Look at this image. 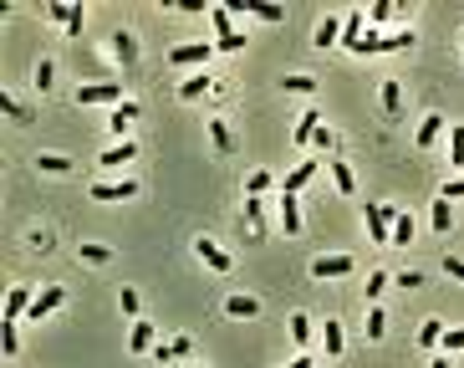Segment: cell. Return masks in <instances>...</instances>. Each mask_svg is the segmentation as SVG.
Masks as SVG:
<instances>
[{"label":"cell","mask_w":464,"mask_h":368,"mask_svg":"<svg viewBox=\"0 0 464 368\" xmlns=\"http://www.w3.org/2000/svg\"><path fill=\"white\" fill-rule=\"evenodd\" d=\"M322 128V113H306L301 123H296V143H312V133Z\"/></svg>","instance_id":"4316f807"},{"label":"cell","mask_w":464,"mask_h":368,"mask_svg":"<svg viewBox=\"0 0 464 368\" xmlns=\"http://www.w3.org/2000/svg\"><path fill=\"white\" fill-rule=\"evenodd\" d=\"M286 328H291V338H296V348H306V338H312L317 328H312V317H306V312H296L291 322H286Z\"/></svg>","instance_id":"ffe728a7"},{"label":"cell","mask_w":464,"mask_h":368,"mask_svg":"<svg viewBox=\"0 0 464 368\" xmlns=\"http://www.w3.org/2000/svg\"><path fill=\"white\" fill-rule=\"evenodd\" d=\"M312 174H317V164H306V159H301V164L291 169V174H286V179H281V194H301V184H306V179H312Z\"/></svg>","instance_id":"4fadbf2b"},{"label":"cell","mask_w":464,"mask_h":368,"mask_svg":"<svg viewBox=\"0 0 464 368\" xmlns=\"http://www.w3.org/2000/svg\"><path fill=\"white\" fill-rule=\"evenodd\" d=\"M286 368H317V363H312V358H306V353H301L296 363H286Z\"/></svg>","instance_id":"c3c4849f"},{"label":"cell","mask_w":464,"mask_h":368,"mask_svg":"<svg viewBox=\"0 0 464 368\" xmlns=\"http://www.w3.org/2000/svg\"><path fill=\"white\" fill-rule=\"evenodd\" d=\"M337 41V16H326L322 26H317V36H312V47H331Z\"/></svg>","instance_id":"d4e9b609"},{"label":"cell","mask_w":464,"mask_h":368,"mask_svg":"<svg viewBox=\"0 0 464 368\" xmlns=\"http://www.w3.org/2000/svg\"><path fill=\"white\" fill-rule=\"evenodd\" d=\"M51 77H56L51 57H41V61H36V88H41V93H51Z\"/></svg>","instance_id":"f1b7e54d"},{"label":"cell","mask_w":464,"mask_h":368,"mask_svg":"<svg viewBox=\"0 0 464 368\" xmlns=\"http://www.w3.org/2000/svg\"><path fill=\"white\" fill-rule=\"evenodd\" d=\"M133 118H138V102H123V107H113V123H107V128H113V133H123Z\"/></svg>","instance_id":"cb8c5ba5"},{"label":"cell","mask_w":464,"mask_h":368,"mask_svg":"<svg viewBox=\"0 0 464 368\" xmlns=\"http://www.w3.org/2000/svg\"><path fill=\"white\" fill-rule=\"evenodd\" d=\"M388 16H393V0H378V6H372V20H378V26H383Z\"/></svg>","instance_id":"bcb514c9"},{"label":"cell","mask_w":464,"mask_h":368,"mask_svg":"<svg viewBox=\"0 0 464 368\" xmlns=\"http://www.w3.org/2000/svg\"><path fill=\"white\" fill-rule=\"evenodd\" d=\"M214 47H219V52H240V47H245V36H240V31H225Z\"/></svg>","instance_id":"74e56055"},{"label":"cell","mask_w":464,"mask_h":368,"mask_svg":"<svg viewBox=\"0 0 464 368\" xmlns=\"http://www.w3.org/2000/svg\"><path fill=\"white\" fill-rule=\"evenodd\" d=\"M281 230L286 235H301V205H296V194H281Z\"/></svg>","instance_id":"9c48e42d"},{"label":"cell","mask_w":464,"mask_h":368,"mask_svg":"<svg viewBox=\"0 0 464 368\" xmlns=\"http://www.w3.org/2000/svg\"><path fill=\"white\" fill-rule=\"evenodd\" d=\"M31 302H36L31 287H11V297H6V322H16L20 312H31Z\"/></svg>","instance_id":"ba28073f"},{"label":"cell","mask_w":464,"mask_h":368,"mask_svg":"<svg viewBox=\"0 0 464 368\" xmlns=\"http://www.w3.org/2000/svg\"><path fill=\"white\" fill-rule=\"evenodd\" d=\"M312 143H317V148H331V128H326V123H322L317 133H312Z\"/></svg>","instance_id":"7dc6e473"},{"label":"cell","mask_w":464,"mask_h":368,"mask_svg":"<svg viewBox=\"0 0 464 368\" xmlns=\"http://www.w3.org/2000/svg\"><path fill=\"white\" fill-rule=\"evenodd\" d=\"M393 281H398V287H429V281L418 276V271H403V276H393Z\"/></svg>","instance_id":"7bdbcfd3"},{"label":"cell","mask_w":464,"mask_h":368,"mask_svg":"<svg viewBox=\"0 0 464 368\" xmlns=\"http://www.w3.org/2000/svg\"><path fill=\"white\" fill-rule=\"evenodd\" d=\"M429 225H434L439 235H449V225H454V200H444V194H439L434 210H429Z\"/></svg>","instance_id":"8fae6325"},{"label":"cell","mask_w":464,"mask_h":368,"mask_svg":"<svg viewBox=\"0 0 464 368\" xmlns=\"http://www.w3.org/2000/svg\"><path fill=\"white\" fill-rule=\"evenodd\" d=\"M352 271V256L342 251V256H317V261H312V276L317 281H337V276H347Z\"/></svg>","instance_id":"3957f363"},{"label":"cell","mask_w":464,"mask_h":368,"mask_svg":"<svg viewBox=\"0 0 464 368\" xmlns=\"http://www.w3.org/2000/svg\"><path fill=\"white\" fill-rule=\"evenodd\" d=\"M342 343H347V338H342V322H322V348H326L331 358H342Z\"/></svg>","instance_id":"9a60e30c"},{"label":"cell","mask_w":464,"mask_h":368,"mask_svg":"<svg viewBox=\"0 0 464 368\" xmlns=\"http://www.w3.org/2000/svg\"><path fill=\"white\" fill-rule=\"evenodd\" d=\"M209 138H214V148H219V154H230V148H235V138H230V128H225V123H219V118H209Z\"/></svg>","instance_id":"603a6c76"},{"label":"cell","mask_w":464,"mask_h":368,"mask_svg":"<svg viewBox=\"0 0 464 368\" xmlns=\"http://www.w3.org/2000/svg\"><path fill=\"white\" fill-rule=\"evenodd\" d=\"M331 179H337V189H342V194H352V184H358V179H352V169H347V164H331Z\"/></svg>","instance_id":"e575fe53"},{"label":"cell","mask_w":464,"mask_h":368,"mask_svg":"<svg viewBox=\"0 0 464 368\" xmlns=\"http://www.w3.org/2000/svg\"><path fill=\"white\" fill-rule=\"evenodd\" d=\"M444 200H464V174H459V179H449V184H444Z\"/></svg>","instance_id":"b9f144b4"},{"label":"cell","mask_w":464,"mask_h":368,"mask_svg":"<svg viewBox=\"0 0 464 368\" xmlns=\"http://www.w3.org/2000/svg\"><path fill=\"white\" fill-rule=\"evenodd\" d=\"M383 287H393V276H388V271H372V276H367V297L378 302V297H383Z\"/></svg>","instance_id":"d6a6232c"},{"label":"cell","mask_w":464,"mask_h":368,"mask_svg":"<svg viewBox=\"0 0 464 368\" xmlns=\"http://www.w3.org/2000/svg\"><path fill=\"white\" fill-rule=\"evenodd\" d=\"M281 88L286 93H317V82L306 77V72H296V77H281Z\"/></svg>","instance_id":"f546056e"},{"label":"cell","mask_w":464,"mask_h":368,"mask_svg":"<svg viewBox=\"0 0 464 368\" xmlns=\"http://www.w3.org/2000/svg\"><path fill=\"white\" fill-rule=\"evenodd\" d=\"M36 169H41V174H66L72 164H66L61 154H41V159H36Z\"/></svg>","instance_id":"83f0119b"},{"label":"cell","mask_w":464,"mask_h":368,"mask_svg":"<svg viewBox=\"0 0 464 368\" xmlns=\"http://www.w3.org/2000/svg\"><path fill=\"white\" fill-rule=\"evenodd\" d=\"M444 271H449L454 281H464V261H459V256H444Z\"/></svg>","instance_id":"ee69618b"},{"label":"cell","mask_w":464,"mask_h":368,"mask_svg":"<svg viewBox=\"0 0 464 368\" xmlns=\"http://www.w3.org/2000/svg\"><path fill=\"white\" fill-rule=\"evenodd\" d=\"M128 348H133V353H153V348H159V338H153V328H148V322H133Z\"/></svg>","instance_id":"7c38bea8"},{"label":"cell","mask_w":464,"mask_h":368,"mask_svg":"<svg viewBox=\"0 0 464 368\" xmlns=\"http://www.w3.org/2000/svg\"><path fill=\"white\" fill-rule=\"evenodd\" d=\"M0 113H6V118H26V107H20L16 97H0Z\"/></svg>","instance_id":"ab89813d"},{"label":"cell","mask_w":464,"mask_h":368,"mask_svg":"<svg viewBox=\"0 0 464 368\" xmlns=\"http://www.w3.org/2000/svg\"><path fill=\"white\" fill-rule=\"evenodd\" d=\"M449 159L464 169V123H449Z\"/></svg>","instance_id":"44dd1931"},{"label":"cell","mask_w":464,"mask_h":368,"mask_svg":"<svg viewBox=\"0 0 464 368\" xmlns=\"http://www.w3.org/2000/svg\"><path fill=\"white\" fill-rule=\"evenodd\" d=\"M362 220H367V235H372V246H393V220H398V210L393 205H362Z\"/></svg>","instance_id":"6da1fadb"},{"label":"cell","mask_w":464,"mask_h":368,"mask_svg":"<svg viewBox=\"0 0 464 368\" xmlns=\"http://www.w3.org/2000/svg\"><path fill=\"white\" fill-rule=\"evenodd\" d=\"M82 261H107V246H82Z\"/></svg>","instance_id":"f6af8a7d"},{"label":"cell","mask_w":464,"mask_h":368,"mask_svg":"<svg viewBox=\"0 0 464 368\" xmlns=\"http://www.w3.org/2000/svg\"><path fill=\"white\" fill-rule=\"evenodd\" d=\"M194 251L204 256V261H209L214 271H230V251H219V246L209 241V235H199V241H194Z\"/></svg>","instance_id":"30bf717a"},{"label":"cell","mask_w":464,"mask_h":368,"mask_svg":"<svg viewBox=\"0 0 464 368\" xmlns=\"http://www.w3.org/2000/svg\"><path fill=\"white\" fill-rule=\"evenodd\" d=\"M398 102H403V93H398V82H383V107H388V113H398Z\"/></svg>","instance_id":"8d00e7d4"},{"label":"cell","mask_w":464,"mask_h":368,"mask_svg":"<svg viewBox=\"0 0 464 368\" xmlns=\"http://www.w3.org/2000/svg\"><path fill=\"white\" fill-rule=\"evenodd\" d=\"M77 102H113V107H123L128 97H123V82H87V88L77 93Z\"/></svg>","instance_id":"7a4b0ae2"},{"label":"cell","mask_w":464,"mask_h":368,"mask_svg":"<svg viewBox=\"0 0 464 368\" xmlns=\"http://www.w3.org/2000/svg\"><path fill=\"white\" fill-rule=\"evenodd\" d=\"M0 343H6V358H16V322H6V333H0Z\"/></svg>","instance_id":"60d3db41"},{"label":"cell","mask_w":464,"mask_h":368,"mask_svg":"<svg viewBox=\"0 0 464 368\" xmlns=\"http://www.w3.org/2000/svg\"><path fill=\"white\" fill-rule=\"evenodd\" d=\"M342 41H347V47H358V41H362V16H347V26H342Z\"/></svg>","instance_id":"1f68e13d"},{"label":"cell","mask_w":464,"mask_h":368,"mask_svg":"<svg viewBox=\"0 0 464 368\" xmlns=\"http://www.w3.org/2000/svg\"><path fill=\"white\" fill-rule=\"evenodd\" d=\"M66 302V287H47V292H36V302H31V312L26 317H47V312H56Z\"/></svg>","instance_id":"8992f818"},{"label":"cell","mask_w":464,"mask_h":368,"mask_svg":"<svg viewBox=\"0 0 464 368\" xmlns=\"http://www.w3.org/2000/svg\"><path fill=\"white\" fill-rule=\"evenodd\" d=\"M133 159H138V143H133V138H123V143L107 148V154H97L102 169H118V164H133Z\"/></svg>","instance_id":"5b68a950"},{"label":"cell","mask_w":464,"mask_h":368,"mask_svg":"<svg viewBox=\"0 0 464 368\" xmlns=\"http://www.w3.org/2000/svg\"><path fill=\"white\" fill-rule=\"evenodd\" d=\"M225 312L240 317V322H245V317H260V297H230V302H225Z\"/></svg>","instance_id":"5bb4252c"},{"label":"cell","mask_w":464,"mask_h":368,"mask_svg":"<svg viewBox=\"0 0 464 368\" xmlns=\"http://www.w3.org/2000/svg\"><path fill=\"white\" fill-rule=\"evenodd\" d=\"M444 348L449 353H464V328H444Z\"/></svg>","instance_id":"f35d334b"},{"label":"cell","mask_w":464,"mask_h":368,"mask_svg":"<svg viewBox=\"0 0 464 368\" xmlns=\"http://www.w3.org/2000/svg\"><path fill=\"white\" fill-rule=\"evenodd\" d=\"M250 11H255V16H260V20H265V26H276V20H281V16H286V11H281V6H276V0H250Z\"/></svg>","instance_id":"7402d4cb"},{"label":"cell","mask_w":464,"mask_h":368,"mask_svg":"<svg viewBox=\"0 0 464 368\" xmlns=\"http://www.w3.org/2000/svg\"><path fill=\"white\" fill-rule=\"evenodd\" d=\"M388 333V317H383V307H372V317H367V338H383Z\"/></svg>","instance_id":"d590c367"},{"label":"cell","mask_w":464,"mask_h":368,"mask_svg":"<svg viewBox=\"0 0 464 368\" xmlns=\"http://www.w3.org/2000/svg\"><path fill=\"white\" fill-rule=\"evenodd\" d=\"M265 189H271V174H265V169H260V174H250V179H245V194H250V200H260Z\"/></svg>","instance_id":"4dcf8cb0"},{"label":"cell","mask_w":464,"mask_h":368,"mask_svg":"<svg viewBox=\"0 0 464 368\" xmlns=\"http://www.w3.org/2000/svg\"><path fill=\"white\" fill-rule=\"evenodd\" d=\"M209 88H214V77H189V82H179V93H184V97H204Z\"/></svg>","instance_id":"484cf974"},{"label":"cell","mask_w":464,"mask_h":368,"mask_svg":"<svg viewBox=\"0 0 464 368\" xmlns=\"http://www.w3.org/2000/svg\"><path fill=\"white\" fill-rule=\"evenodd\" d=\"M113 52H118L123 67H133V57H138V41H133L128 31H118V36H113Z\"/></svg>","instance_id":"ac0fdd59"},{"label":"cell","mask_w":464,"mask_h":368,"mask_svg":"<svg viewBox=\"0 0 464 368\" xmlns=\"http://www.w3.org/2000/svg\"><path fill=\"white\" fill-rule=\"evenodd\" d=\"M439 343H444V322H424V333H418V348H424V353H434Z\"/></svg>","instance_id":"d6986e66"},{"label":"cell","mask_w":464,"mask_h":368,"mask_svg":"<svg viewBox=\"0 0 464 368\" xmlns=\"http://www.w3.org/2000/svg\"><path fill=\"white\" fill-rule=\"evenodd\" d=\"M138 184L133 179H113V184H92V200H133Z\"/></svg>","instance_id":"52a82bcc"},{"label":"cell","mask_w":464,"mask_h":368,"mask_svg":"<svg viewBox=\"0 0 464 368\" xmlns=\"http://www.w3.org/2000/svg\"><path fill=\"white\" fill-rule=\"evenodd\" d=\"M413 235H418L413 215H398V220H393V246H413Z\"/></svg>","instance_id":"e0dca14e"},{"label":"cell","mask_w":464,"mask_h":368,"mask_svg":"<svg viewBox=\"0 0 464 368\" xmlns=\"http://www.w3.org/2000/svg\"><path fill=\"white\" fill-rule=\"evenodd\" d=\"M214 52V41H189V47H173V67H199Z\"/></svg>","instance_id":"277c9868"},{"label":"cell","mask_w":464,"mask_h":368,"mask_svg":"<svg viewBox=\"0 0 464 368\" xmlns=\"http://www.w3.org/2000/svg\"><path fill=\"white\" fill-rule=\"evenodd\" d=\"M118 307H123L128 317H138V287H123V292H118Z\"/></svg>","instance_id":"836d02e7"},{"label":"cell","mask_w":464,"mask_h":368,"mask_svg":"<svg viewBox=\"0 0 464 368\" xmlns=\"http://www.w3.org/2000/svg\"><path fill=\"white\" fill-rule=\"evenodd\" d=\"M429 368H449V358H429Z\"/></svg>","instance_id":"681fc988"},{"label":"cell","mask_w":464,"mask_h":368,"mask_svg":"<svg viewBox=\"0 0 464 368\" xmlns=\"http://www.w3.org/2000/svg\"><path fill=\"white\" fill-rule=\"evenodd\" d=\"M444 128H449V123H444V118H439V113H429V118H424V123H418V148H429V143H434V138H439V133H444Z\"/></svg>","instance_id":"2e32d148"}]
</instances>
